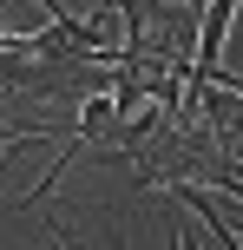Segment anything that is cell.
<instances>
[{"label": "cell", "instance_id": "cell-1", "mask_svg": "<svg viewBox=\"0 0 243 250\" xmlns=\"http://www.w3.org/2000/svg\"><path fill=\"white\" fill-rule=\"evenodd\" d=\"M184 204H191L197 217H210V230L224 237V250H243V237H230V224H224V211H217V204H210V198H204L197 185H184Z\"/></svg>", "mask_w": 243, "mask_h": 250}]
</instances>
